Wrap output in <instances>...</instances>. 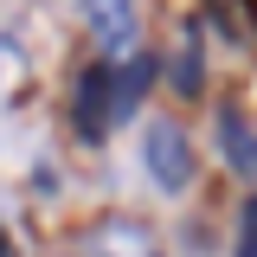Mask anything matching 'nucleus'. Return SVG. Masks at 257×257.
Here are the masks:
<instances>
[{"instance_id":"nucleus-1","label":"nucleus","mask_w":257,"mask_h":257,"mask_svg":"<svg viewBox=\"0 0 257 257\" xmlns=\"http://www.w3.org/2000/svg\"><path fill=\"white\" fill-rule=\"evenodd\" d=\"M142 167L161 193H187L193 187V142L180 122H148L142 128Z\"/></svg>"},{"instance_id":"nucleus-2","label":"nucleus","mask_w":257,"mask_h":257,"mask_svg":"<svg viewBox=\"0 0 257 257\" xmlns=\"http://www.w3.org/2000/svg\"><path fill=\"white\" fill-rule=\"evenodd\" d=\"M77 7H84V20H90L96 45H103L109 58L135 52V32H142V20H135V0H77Z\"/></svg>"},{"instance_id":"nucleus-3","label":"nucleus","mask_w":257,"mask_h":257,"mask_svg":"<svg viewBox=\"0 0 257 257\" xmlns=\"http://www.w3.org/2000/svg\"><path fill=\"white\" fill-rule=\"evenodd\" d=\"M109 116H116V90H109V64H90L84 77H77V109H71V122H77V135H103L109 128Z\"/></svg>"},{"instance_id":"nucleus-4","label":"nucleus","mask_w":257,"mask_h":257,"mask_svg":"<svg viewBox=\"0 0 257 257\" xmlns=\"http://www.w3.org/2000/svg\"><path fill=\"white\" fill-rule=\"evenodd\" d=\"M219 142H225V161H231V174L257 180V135L244 128V116H231V109H225V116H219Z\"/></svg>"},{"instance_id":"nucleus-5","label":"nucleus","mask_w":257,"mask_h":257,"mask_svg":"<svg viewBox=\"0 0 257 257\" xmlns=\"http://www.w3.org/2000/svg\"><path fill=\"white\" fill-rule=\"evenodd\" d=\"M13 84H26V52H20L13 32H0V96L13 90Z\"/></svg>"},{"instance_id":"nucleus-6","label":"nucleus","mask_w":257,"mask_h":257,"mask_svg":"<svg viewBox=\"0 0 257 257\" xmlns=\"http://www.w3.org/2000/svg\"><path fill=\"white\" fill-rule=\"evenodd\" d=\"M174 77H180V90H199V39L180 45V64H174Z\"/></svg>"},{"instance_id":"nucleus-7","label":"nucleus","mask_w":257,"mask_h":257,"mask_svg":"<svg viewBox=\"0 0 257 257\" xmlns=\"http://www.w3.org/2000/svg\"><path fill=\"white\" fill-rule=\"evenodd\" d=\"M238 257H257V199H244L238 212Z\"/></svg>"},{"instance_id":"nucleus-8","label":"nucleus","mask_w":257,"mask_h":257,"mask_svg":"<svg viewBox=\"0 0 257 257\" xmlns=\"http://www.w3.org/2000/svg\"><path fill=\"white\" fill-rule=\"evenodd\" d=\"M0 257H7V238H0Z\"/></svg>"}]
</instances>
